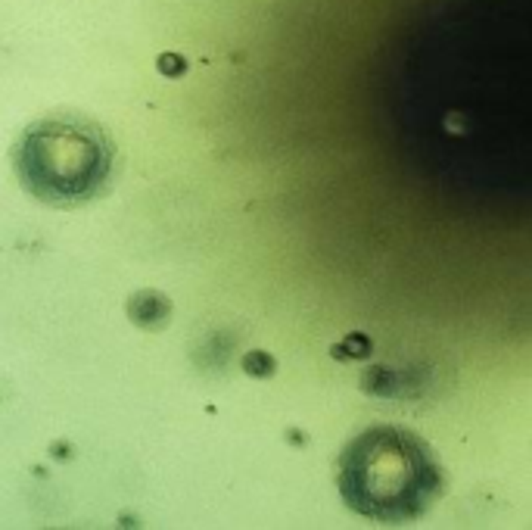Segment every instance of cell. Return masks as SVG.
Here are the masks:
<instances>
[{
	"label": "cell",
	"instance_id": "6da1fadb",
	"mask_svg": "<svg viewBox=\"0 0 532 530\" xmlns=\"http://www.w3.org/2000/svg\"><path fill=\"white\" fill-rule=\"evenodd\" d=\"M445 477L414 430L377 424L352 437L339 459V493L355 515L380 524L418 521L439 503Z\"/></svg>",
	"mask_w": 532,
	"mask_h": 530
},
{
	"label": "cell",
	"instance_id": "7a4b0ae2",
	"mask_svg": "<svg viewBox=\"0 0 532 530\" xmlns=\"http://www.w3.org/2000/svg\"><path fill=\"white\" fill-rule=\"evenodd\" d=\"M115 147L90 119L53 116L28 125L13 153L22 187L47 206H81L109 181Z\"/></svg>",
	"mask_w": 532,
	"mask_h": 530
},
{
	"label": "cell",
	"instance_id": "3957f363",
	"mask_svg": "<svg viewBox=\"0 0 532 530\" xmlns=\"http://www.w3.org/2000/svg\"><path fill=\"white\" fill-rule=\"evenodd\" d=\"M128 319L143 331H162L171 319V299L159 290H137L128 297Z\"/></svg>",
	"mask_w": 532,
	"mask_h": 530
},
{
	"label": "cell",
	"instance_id": "277c9868",
	"mask_svg": "<svg viewBox=\"0 0 532 530\" xmlns=\"http://www.w3.org/2000/svg\"><path fill=\"white\" fill-rule=\"evenodd\" d=\"M398 381H402V374H396L392 368H371V371L364 374V390L380 393V396H396Z\"/></svg>",
	"mask_w": 532,
	"mask_h": 530
},
{
	"label": "cell",
	"instance_id": "5b68a950",
	"mask_svg": "<svg viewBox=\"0 0 532 530\" xmlns=\"http://www.w3.org/2000/svg\"><path fill=\"white\" fill-rule=\"evenodd\" d=\"M374 343L367 334H349V337H343V343H337L333 347V356L337 359H364V356H371Z\"/></svg>",
	"mask_w": 532,
	"mask_h": 530
},
{
	"label": "cell",
	"instance_id": "8992f818",
	"mask_svg": "<svg viewBox=\"0 0 532 530\" xmlns=\"http://www.w3.org/2000/svg\"><path fill=\"white\" fill-rule=\"evenodd\" d=\"M243 371L250 374V378H271V374L277 371V362L271 353H265V349H252V353L243 356Z\"/></svg>",
	"mask_w": 532,
	"mask_h": 530
},
{
	"label": "cell",
	"instance_id": "52a82bcc",
	"mask_svg": "<svg viewBox=\"0 0 532 530\" xmlns=\"http://www.w3.org/2000/svg\"><path fill=\"white\" fill-rule=\"evenodd\" d=\"M156 66H159L162 75H169V78H181V75L187 72V60L178 54H162L159 60H156Z\"/></svg>",
	"mask_w": 532,
	"mask_h": 530
}]
</instances>
